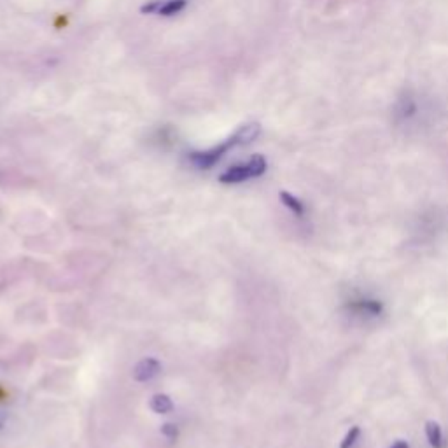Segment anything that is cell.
<instances>
[{"label":"cell","instance_id":"13","mask_svg":"<svg viewBox=\"0 0 448 448\" xmlns=\"http://www.w3.org/2000/svg\"><path fill=\"white\" fill-rule=\"evenodd\" d=\"M161 4H163L161 0H149L144 6H140V12L142 14H158Z\"/></svg>","mask_w":448,"mask_h":448},{"label":"cell","instance_id":"7","mask_svg":"<svg viewBox=\"0 0 448 448\" xmlns=\"http://www.w3.org/2000/svg\"><path fill=\"white\" fill-rule=\"evenodd\" d=\"M186 8H188V0H165V2L161 4L158 14L163 16V18H170V16H175L179 14V12H182Z\"/></svg>","mask_w":448,"mask_h":448},{"label":"cell","instance_id":"2","mask_svg":"<svg viewBox=\"0 0 448 448\" xmlns=\"http://www.w3.org/2000/svg\"><path fill=\"white\" fill-rule=\"evenodd\" d=\"M160 372H161L160 361L154 359V357H146V359H142L140 363L135 366L134 380L135 382H149V380H153Z\"/></svg>","mask_w":448,"mask_h":448},{"label":"cell","instance_id":"10","mask_svg":"<svg viewBox=\"0 0 448 448\" xmlns=\"http://www.w3.org/2000/svg\"><path fill=\"white\" fill-rule=\"evenodd\" d=\"M249 167H250V172H253V179L254 177H261L264 172H266V169H268V163H266V158L263 156V154H254L253 158H250L249 161Z\"/></svg>","mask_w":448,"mask_h":448},{"label":"cell","instance_id":"5","mask_svg":"<svg viewBox=\"0 0 448 448\" xmlns=\"http://www.w3.org/2000/svg\"><path fill=\"white\" fill-rule=\"evenodd\" d=\"M425 436L433 448H443V431H441V425L438 422H425Z\"/></svg>","mask_w":448,"mask_h":448},{"label":"cell","instance_id":"4","mask_svg":"<svg viewBox=\"0 0 448 448\" xmlns=\"http://www.w3.org/2000/svg\"><path fill=\"white\" fill-rule=\"evenodd\" d=\"M259 134H261L259 123H247L235 131L233 138L235 142H237V146H249V144H253V142L259 137Z\"/></svg>","mask_w":448,"mask_h":448},{"label":"cell","instance_id":"15","mask_svg":"<svg viewBox=\"0 0 448 448\" xmlns=\"http://www.w3.org/2000/svg\"><path fill=\"white\" fill-rule=\"evenodd\" d=\"M391 448H410V445H408V441H403V440H399V441H396L394 445H392Z\"/></svg>","mask_w":448,"mask_h":448},{"label":"cell","instance_id":"11","mask_svg":"<svg viewBox=\"0 0 448 448\" xmlns=\"http://www.w3.org/2000/svg\"><path fill=\"white\" fill-rule=\"evenodd\" d=\"M417 112V104H415V100L412 98H401L398 104V114L401 118H412V116Z\"/></svg>","mask_w":448,"mask_h":448},{"label":"cell","instance_id":"3","mask_svg":"<svg viewBox=\"0 0 448 448\" xmlns=\"http://www.w3.org/2000/svg\"><path fill=\"white\" fill-rule=\"evenodd\" d=\"M249 179H253V172H250L249 163L231 167V169H228L226 172H222L221 175H219V182H222V184H240V182Z\"/></svg>","mask_w":448,"mask_h":448},{"label":"cell","instance_id":"9","mask_svg":"<svg viewBox=\"0 0 448 448\" xmlns=\"http://www.w3.org/2000/svg\"><path fill=\"white\" fill-rule=\"evenodd\" d=\"M352 307L356 308V310L364 312V314H370V315H380L383 310L382 303L376 301V299H361V301L354 303Z\"/></svg>","mask_w":448,"mask_h":448},{"label":"cell","instance_id":"12","mask_svg":"<svg viewBox=\"0 0 448 448\" xmlns=\"http://www.w3.org/2000/svg\"><path fill=\"white\" fill-rule=\"evenodd\" d=\"M359 436H361L359 425H352V427L349 429V433L345 434L343 441L340 443V448H352L354 443H356L357 438H359Z\"/></svg>","mask_w":448,"mask_h":448},{"label":"cell","instance_id":"14","mask_svg":"<svg viewBox=\"0 0 448 448\" xmlns=\"http://www.w3.org/2000/svg\"><path fill=\"white\" fill-rule=\"evenodd\" d=\"M161 434L170 438V440H175V438L179 436V429H177L175 424H165L163 427H161Z\"/></svg>","mask_w":448,"mask_h":448},{"label":"cell","instance_id":"8","mask_svg":"<svg viewBox=\"0 0 448 448\" xmlns=\"http://www.w3.org/2000/svg\"><path fill=\"white\" fill-rule=\"evenodd\" d=\"M279 198H280V202H282L284 205H286V207H288L295 215L301 217V215L305 214V205H303L301 200L296 198L295 195H291V193H288V191H280Z\"/></svg>","mask_w":448,"mask_h":448},{"label":"cell","instance_id":"6","mask_svg":"<svg viewBox=\"0 0 448 448\" xmlns=\"http://www.w3.org/2000/svg\"><path fill=\"white\" fill-rule=\"evenodd\" d=\"M149 406H151V410H153L154 414H160V415H167V414H170V412L173 410L172 399H170V396H167V394L153 396Z\"/></svg>","mask_w":448,"mask_h":448},{"label":"cell","instance_id":"1","mask_svg":"<svg viewBox=\"0 0 448 448\" xmlns=\"http://www.w3.org/2000/svg\"><path fill=\"white\" fill-rule=\"evenodd\" d=\"M233 147H237V142H235L233 135H231L228 140H224L222 144H219V146L212 147V149L196 151V153H191L189 154V161H191L196 169L209 170V169H212L214 165H217L219 161L226 156V154L230 153Z\"/></svg>","mask_w":448,"mask_h":448}]
</instances>
